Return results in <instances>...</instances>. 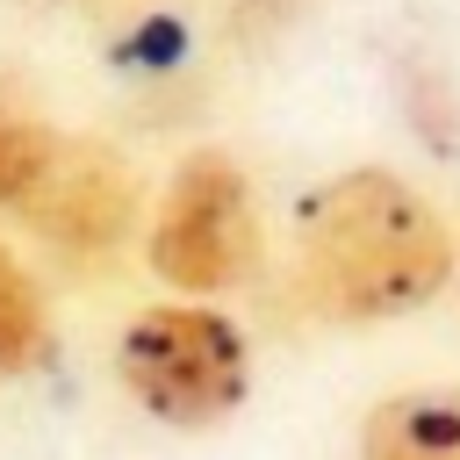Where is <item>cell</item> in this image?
Masks as SVG:
<instances>
[{"label":"cell","mask_w":460,"mask_h":460,"mask_svg":"<svg viewBox=\"0 0 460 460\" xmlns=\"http://www.w3.org/2000/svg\"><path fill=\"white\" fill-rule=\"evenodd\" d=\"M50 352H58L50 295H43V280L0 244V381H29V374H43Z\"/></svg>","instance_id":"obj_6"},{"label":"cell","mask_w":460,"mask_h":460,"mask_svg":"<svg viewBox=\"0 0 460 460\" xmlns=\"http://www.w3.org/2000/svg\"><path fill=\"white\" fill-rule=\"evenodd\" d=\"M323 0H223V43L237 58H273Z\"/></svg>","instance_id":"obj_7"},{"label":"cell","mask_w":460,"mask_h":460,"mask_svg":"<svg viewBox=\"0 0 460 460\" xmlns=\"http://www.w3.org/2000/svg\"><path fill=\"white\" fill-rule=\"evenodd\" d=\"M36 108H43V101L29 93V79L0 65V129H7V122H22V115H36Z\"/></svg>","instance_id":"obj_8"},{"label":"cell","mask_w":460,"mask_h":460,"mask_svg":"<svg viewBox=\"0 0 460 460\" xmlns=\"http://www.w3.org/2000/svg\"><path fill=\"white\" fill-rule=\"evenodd\" d=\"M122 395L165 431H216L252 402V338L223 302L165 295L115 331Z\"/></svg>","instance_id":"obj_2"},{"label":"cell","mask_w":460,"mask_h":460,"mask_svg":"<svg viewBox=\"0 0 460 460\" xmlns=\"http://www.w3.org/2000/svg\"><path fill=\"white\" fill-rule=\"evenodd\" d=\"M460 237L395 165L323 172L295 201V295L345 331L402 323L453 288Z\"/></svg>","instance_id":"obj_1"},{"label":"cell","mask_w":460,"mask_h":460,"mask_svg":"<svg viewBox=\"0 0 460 460\" xmlns=\"http://www.w3.org/2000/svg\"><path fill=\"white\" fill-rule=\"evenodd\" d=\"M453 280H460V266H453Z\"/></svg>","instance_id":"obj_9"},{"label":"cell","mask_w":460,"mask_h":460,"mask_svg":"<svg viewBox=\"0 0 460 460\" xmlns=\"http://www.w3.org/2000/svg\"><path fill=\"white\" fill-rule=\"evenodd\" d=\"M144 180L108 137H65L43 194L22 208V230L43 244V259L72 280H101L122 266V252L144 237Z\"/></svg>","instance_id":"obj_4"},{"label":"cell","mask_w":460,"mask_h":460,"mask_svg":"<svg viewBox=\"0 0 460 460\" xmlns=\"http://www.w3.org/2000/svg\"><path fill=\"white\" fill-rule=\"evenodd\" d=\"M266 259V216L252 194V172L223 144H194L172 158L151 216H144V266L158 288L216 302L237 295Z\"/></svg>","instance_id":"obj_3"},{"label":"cell","mask_w":460,"mask_h":460,"mask_svg":"<svg viewBox=\"0 0 460 460\" xmlns=\"http://www.w3.org/2000/svg\"><path fill=\"white\" fill-rule=\"evenodd\" d=\"M359 460H460V381L374 395L359 417Z\"/></svg>","instance_id":"obj_5"}]
</instances>
